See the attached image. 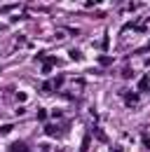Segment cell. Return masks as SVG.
Here are the masks:
<instances>
[{
  "label": "cell",
  "instance_id": "cell-1",
  "mask_svg": "<svg viewBox=\"0 0 150 152\" xmlns=\"http://www.w3.org/2000/svg\"><path fill=\"white\" fill-rule=\"evenodd\" d=\"M12 152H28L26 150V143H14V145H12Z\"/></svg>",
  "mask_w": 150,
  "mask_h": 152
},
{
  "label": "cell",
  "instance_id": "cell-2",
  "mask_svg": "<svg viewBox=\"0 0 150 152\" xmlns=\"http://www.w3.org/2000/svg\"><path fill=\"white\" fill-rule=\"evenodd\" d=\"M148 84H150V80H148V77H143V80L138 82V89H148Z\"/></svg>",
  "mask_w": 150,
  "mask_h": 152
},
{
  "label": "cell",
  "instance_id": "cell-3",
  "mask_svg": "<svg viewBox=\"0 0 150 152\" xmlns=\"http://www.w3.org/2000/svg\"><path fill=\"white\" fill-rule=\"evenodd\" d=\"M10 131H12V124H5V126H0V133H2V136H7Z\"/></svg>",
  "mask_w": 150,
  "mask_h": 152
},
{
  "label": "cell",
  "instance_id": "cell-4",
  "mask_svg": "<svg viewBox=\"0 0 150 152\" xmlns=\"http://www.w3.org/2000/svg\"><path fill=\"white\" fill-rule=\"evenodd\" d=\"M45 131L49 133V136H56V133H59V129H56V126H52V124H49V126H47V129H45Z\"/></svg>",
  "mask_w": 150,
  "mask_h": 152
},
{
  "label": "cell",
  "instance_id": "cell-5",
  "mask_svg": "<svg viewBox=\"0 0 150 152\" xmlns=\"http://www.w3.org/2000/svg\"><path fill=\"white\" fill-rule=\"evenodd\" d=\"M136 101H138V96H136V94H131V96H127V103H136Z\"/></svg>",
  "mask_w": 150,
  "mask_h": 152
},
{
  "label": "cell",
  "instance_id": "cell-6",
  "mask_svg": "<svg viewBox=\"0 0 150 152\" xmlns=\"http://www.w3.org/2000/svg\"><path fill=\"white\" fill-rule=\"evenodd\" d=\"M115 152H122V150H120V148H115Z\"/></svg>",
  "mask_w": 150,
  "mask_h": 152
}]
</instances>
